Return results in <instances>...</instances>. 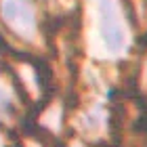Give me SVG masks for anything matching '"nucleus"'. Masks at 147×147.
Wrapping results in <instances>:
<instances>
[{
    "label": "nucleus",
    "instance_id": "obj_1",
    "mask_svg": "<svg viewBox=\"0 0 147 147\" xmlns=\"http://www.w3.org/2000/svg\"><path fill=\"white\" fill-rule=\"evenodd\" d=\"M0 15L15 36L32 38L36 30V13L30 0H0Z\"/></svg>",
    "mask_w": 147,
    "mask_h": 147
},
{
    "label": "nucleus",
    "instance_id": "obj_2",
    "mask_svg": "<svg viewBox=\"0 0 147 147\" xmlns=\"http://www.w3.org/2000/svg\"><path fill=\"white\" fill-rule=\"evenodd\" d=\"M99 13H101V34L105 44L111 51H120L124 44V32L113 0H99Z\"/></svg>",
    "mask_w": 147,
    "mask_h": 147
},
{
    "label": "nucleus",
    "instance_id": "obj_3",
    "mask_svg": "<svg viewBox=\"0 0 147 147\" xmlns=\"http://www.w3.org/2000/svg\"><path fill=\"white\" fill-rule=\"evenodd\" d=\"M135 130L141 132L143 137H147V109H141V116H139L137 124H135Z\"/></svg>",
    "mask_w": 147,
    "mask_h": 147
}]
</instances>
